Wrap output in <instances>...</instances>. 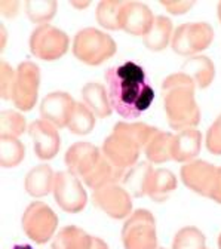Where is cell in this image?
I'll list each match as a JSON object with an SVG mask.
<instances>
[{
	"instance_id": "6da1fadb",
	"label": "cell",
	"mask_w": 221,
	"mask_h": 249,
	"mask_svg": "<svg viewBox=\"0 0 221 249\" xmlns=\"http://www.w3.org/2000/svg\"><path fill=\"white\" fill-rule=\"evenodd\" d=\"M111 108L123 119H138L154 100V90L144 69L132 61L106 71Z\"/></svg>"
},
{
	"instance_id": "7a4b0ae2",
	"label": "cell",
	"mask_w": 221,
	"mask_h": 249,
	"mask_svg": "<svg viewBox=\"0 0 221 249\" xmlns=\"http://www.w3.org/2000/svg\"><path fill=\"white\" fill-rule=\"evenodd\" d=\"M196 83L192 77L178 71L162 83L164 107L169 126L175 131L195 128L201 122V110L195 98Z\"/></svg>"
},
{
	"instance_id": "3957f363",
	"label": "cell",
	"mask_w": 221,
	"mask_h": 249,
	"mask_svg": "<svg viewBox=\"0 0 221 249\" xmlns=\"http://www.w3.org/2000/svg\"><path fill=\"white\" fill-rule=\"evenodd\" d=\"M159 131L147 123L119 122L114 124L113 132L103 144V153L110 163L125 175L137 162L141 148L147 145L150 138Z\"/></svg>"
},
{
	"instance_id": "277c9868",
	"label": "cell",
	"mask_w": 221,
	"mask_h": 249,
	"mask_svg": "<svg viewBox=\"0 0 221 249\" xmlns=\"http://www.w3.org/2000/svg\"><path fill=\"white\" fill-rule=\"evenodd\" d=\"M116 42L107 33L97 28H83L74 36L73 53L88 66H100L116 53Z\"/></svg>"
},
{
	"instance_id": "5b68a950",
	"label": "cell",
	"mask_w": 221,
	"mask_h": 249,
	"mask_svg": "<svg viewBox=\"0 0 221 249\" xmlns=\"http://www.w3.org/2000/svg\"><path fill=\"white\" fill-rule=\"evenodd\" d=\"M214 40V28L208 22H188L180 25L172 35L171 46L175 53L195 56Z\"/></svg>"
},
{
	"instance_id": "8992f818",
	"label": "cell",
	"mask_w": 221,
	"mask_h": 249,
	"mask_svg": "<svg viewBox=\"0 0 221 249\" xmlns=\"http://www.w3.org/2000/svg\"><path fill=\"white\" fill-rule=\"evenodd\" d=\"M70 46V39L62 30L43 24L39 25L30 37V51L36 58L43 61H55L61 58Z\"/></svg>"
},
{
	"instance_id": "52a82bcc",
	"label": "cell",
	"mask_w": 221,
	"mask_h": 249,
	"mask_svg": "<svg viewBox=\"0 0 221 249\" xmlns=\"http://www.w3.org/2000/svg\"><path fill=\"white\" fill-rule=\"evenodd\" d=\"M125 249H157L156 221L147 209H138L126 221L123 231Z\"/></svg>"
},
{
	"instance_id": "ba28073f",
	"label": "cell",
	"mask_w": 221,
	"mask_h": 249,
	"mask_svg": "<svg viewBox=\"0 0 221 249\" xmlns=\"http://www.w3.org/2000/svg\"><path fill=\"white\" fill-rule=\"evenodd\" d=\"M40 85V70L31 61H24L17 69V79L12 101L21 111H28L36 106Z\"/></svg>"
},
{
	"instance_id": "9c48e42d",
	"label": "cell",
	"mask_w": 221,
	"mask_h": 249,
	"mask_svg": "<svg viewBox=\"0 0 221 249\" xmlns=\"http://www.w3.org/2000/svg\"><path fill=\"white\" fill-rule=\"evenodd\" d=\"M58 226L54 211L43 202H33L22 215V229L28 237L37 243L48 242Z\"/></svg>"
},
{
	"instance_id": "30bf717a",
	"label": "cell",
	"mask_w": 221,
	"mask_h": 249,
	"mask_svg": "<svg viewBox=\"0 0 221 249\" xmlns=\"http://www.w3.org/2000/svg\"><path fill=\"white\" fill-rule=\"evenodd\" d=\"M218 177H220V168L205 160H195L190 163H185L181 168L183 182L195 193L209 199H212L214 192L217 189Z\"/></svg>"
},
{
	"instance_id": "8fae6325",
	"label": "cell",
	"mask_w": 221,
	"mask_h": 249,
	"mask_svg": "<svg viewBox=\"0 0 221 249\" xmlns=\"http://www.w3.org/2000/svg\"><path fill=\"white\" fill-rule=\"evenodd\" d=\"M54 195L56 203L67 212H80L86 206V192L79 177L69 172H58L54 181Z\"/></svg>"
},
{
	"instance_id": "7c38bea8",
	"label": "cell",
	"mask_w": 221,
	"mask_h": 249,
	"mask_svg": "<svg viewBox=\"0 0 221 249\" xmlns=\"http://www.w3.org/2000/svg\"><path fill=\"white\" fill-rule=\"evenodd\" d=\"M93 205L113 218H123L131 212V197L117 182H109L93 190Z\"/></svg>"
},
{
	"instance_id": "4fadbf2b",
	"label": "cell",
	"mask_w": 221,
	"mask_h": 249,
	"mask_svg": "<svg viewBox=\"0 0 221 249\" xmlns=\"http://www.w3.org/2000/svg\"><path fill=\"white\" fill-rule=\"evenodd\" d=\"M76 107L74 100L67 92H52L46 95L40 104V114L42 119L52 123L56 128H66L72 113Z\"/></svg>"
},
{
	"instance_id": "5bb4252c",
	"label": "cell",
	"mask_w": 221,
	"mask_h": 249,
	"mask_svg": "<svg viewBox=\"0 0 221 249\" xmlns=\"http://www.w3.org/2000/svg\"><path fill=\"white\" fill-rule=\"evenodd\" d=\"M103 158V151L91 142H76L66 153V165L72 174L79 178H86Z\"/></svg>"
},
{
	"instance_id": "9a60e30c",
	"label": "cell",
	"mask_w": 221,
	"mask_h": 249,
	"mask_svg": "<svg viewBox=\"0 0 221 249\" xmlns=\"http://www.w3.org/2000/svg\"><path fill=\"white\" fill-rule=\"evenodd\" d=\"M28 134L31 140H33L35 153L39 159L48 160V159L55 158V154L59 151V147H61V138L56 131V126L40 119L30 124Z\"/></svg>"
},
{
	"instance_id": "2e32d148",
	"label": "cell",
	"mask_w": 221,
	"mask_h": 249,
	"mask_svg": "<svg viewBox=\"0 0 221 249\" xmlns=\"http://www.w3.org/2000/svg\"><path fill=\"white\" fill-rule=\"evenodd\" d=\"M154 17L150 8L140 2H125L120 9L119 24L120 28L125 30L131 36H146L151 25Z\"/></svg>"
},
{
	"instance_id": "e0dca14e",
	"label": "cell",
	"mask_w": 221,
	"mask_h": 249,
	"mask_svg": "<svg viewBox=\"0 0 221 249\" xmlns=\"http://www.w3.org/2000/svg\"><path fill=\"white\" fill-rule=\"evenodd\" d=\"M202 147V134L196 128L180 131L174 138L172 160L188 162L195 159Z\"/></svg>"
},
{
	"instance_id": "ac0fdd59",
	"label": "cell",
	"mask_w": 221,
	"mask_h": 249,
	"mask_svg": "<svg viewBox=\"0 0 221 249\" xmlns=\"http://www.w3.org/2000/svg\"><path fill=\"white\" fill-rule=\"evenodd\" d=\"M181 73L192 77L196 86H199L201 89H205L212 83L215 77V66L208 56L195 55L184 62L181 67Z\"/></svg>"
},
{
	"instance_id": "d6986e66",
	"label": "cell",
	"mask_w": 221,
	"mask_h": 249,
	"mask_svg": "<svg viewBox=\"0 0 221 249\" xmlns=\"http://www.w3.org/2000/svg\"><path fill=\"white\" fill-rule=\"evenodd\" d=\"M82 100L83 104L98 117H107L113 111L107 89L98 82H89L82 88Z\"/></svg>"
},
{
	"instance_id": "ffe728a7",
	"label": "cell",
	"mask_w": 221,
	"mask_h": 249,
	"mask_svg": "<svg viewBox=\"0 0 221 249\" xmlns=\"http://www.w3.org/2000/svg\"><path fill=\"white\" fill-rule=\"evenodd\" d=\"M175 189H177V178L171 171L153 169L147 187V195L150 196L151 200L162 203L172 195Z\"/></svg>"
},
{
	"instance_id": "44dd1931",
	"label": "cell",
	"mask_w": 221,
	"mask_h": 249,
	"mask_svg": "<svg viewBox=\"0 0 221 249\" xmlns=\"http://www.w3.org/2000/svg\"><path fill=\"white\" fill-rule=\"evenodd\" d=\"M172 21L164 15L154 17L153 25L148 33L143 37L144 45L148 51H164L172 40Z\"/></svg>"
},
{
	"instance_id": "7402d4cb",
	"label": "cell",
	"mask_w": 221,
	"mask_h": 249,
	"mask_svg": "<svg viewBox=\"0 0 221 249\" xmlns=\"http://www.w3.org/2000/svg\"><path fill=\"white\" fill-rule=\"evenodd\" d=\"M55 175L48 165H39L31 169L25 177V190L28 195L35 197L46 196L51 190H54Z\"/></svg>"
},
{
	"instance_id": "603a6c76",
	"label": "cell",
	"mask_w": 221,
	"mask_h": 249,
	"mask_svg": "<svg viewBox=\"0 0 221 249\" xmlns=\"http://www.w3.org/2000/svg\"><path fill=\"white\" fill-rule=\"evenodd\" d=\"M174 138L175 135L171 132L157 131L144 147V153L147 156V159L153 163H164V162L171 160Z\"/></svg>"
},
{
	"instance_id": "cb8c5ba5",
	"label": "cell",
	"mask_w": 221,
	"mask_h": 249,
	"mask_svg": "<svg viewBox=\"0 0 221 249\" xmlns=\"http://www.w3.org/2000/svg\"><path fill=\"white\" fill-rule=\"evenodd\" d=\"M93 237L79 227L69 226L62 229L52 242V249H91Z\"/></svg>"
},
{
	"instance_id": "d4e9b609",
	"label": "cell",
	"mask_w": 221,
	"mask_h": 249,
	"mask_svg": "<svg viewBox=\"0 0 221 249\" xmlns=\"http://www.w3.org/2000/svg\"><path fill=\"white\" fill-rule=\"evenodd\" d=\"M151 172H153L151 166L143 162L126 171L122 181L131 190L134 196L140 197V196L147 195V187H148V179H150Z\"/></svg>"
},
{
	"instance_id": "484cf974",
	"label": "cell",
	"mask_w": 221,
	"mask_h": 249,
	"mask_svg": "<svg viewBox=\"0 0 221 249\" xmlns=\"http://www.w3.org/2000/svg\"><path fill=\"white\" fill-rule=\"evenodd\" d=\"M25 156V148L18 138L0 137V165L3 168H15Z\"/></svg>"
},
{
	"instance_id": "4316f807",
	"label": "cell",
	"mask_w": 221,
	"mask_h": 249,
	"mask_svg": "<svg viewBox=\"0 0 221 249\" xmlns=\"http://www.w3.org/2000/svg\"><path fill=\"white\" fill-rule=\"evenodd\" d=\"M95 126V114H93L83 103H76L67 128L76 135H86Z\"/></svg>"
},
{
	"instance_id": "83f0119b",
	"label": "cell",
	"mask_w": 221,
	"mask_h": 249,
	"mask_svg": "<svg viewBox=\"0 0 221 249\" xmlns=\"http://www.w3.org/2000/svg\"><path fill=\"white\" fill-rule=\"evenodd\" d=\"M56 6L55 0H27L25 12L33 22L43 25L55 17Z\"/></svg>"
},
{
	"instance_id": "f1b7e54d",
	"label": "cell",
	"mask_w": 221,
	"mask_h": 249,
	"mask_svg": "<svg viewBox=\"0 0 221 249\" xmlns=\"http://www.w3.org/2000/svg\"><path fill=\"white\" fill-rule=\"evenodd\" d=\"M123 0H103L97 8V21L101 27L109 30H119L120 9L123 6Z\"/></svg>"
},
{
	"instance_id": "f546056e",
	"label": "cell",
	"mask_w": 221,
	"mask_h": 249,
	"mask_svg": "<svg viewBox=\"0 0 221 249\" xmlns=\"http://www.w3.org/2000/svg\"><path fill=\"white\" fill-rule=\"evenodd\" d=\"M25 131V117L14 110L0 113V137L18 138Z\"/></svg>"
},
{
	"instance_id": "4dcf8cb0",
	"label": "cell",
	"mask_w": 221,
	"mask_h": 249,
	"mask_svg": "<svg viewBox=\"0 0 221 249\" xmlns=\"http://www.w3.org/2000/svg\"><path fill=\"white\" fill-rule=\"evenodd\" d=\"M205 234L196 227L181 229L174 239V249H203Z\"/></svg>"
},
{
	"instance_id": "1f68e13d",
	"label": "cell",
	"mask_w": 221,
	"mask_h": 249,
	"mask_svg": "<svg viewBox=\"0 0 221 249\" xmlns=\"http://www.w3.org/2000/svg\"><path fill=\"white\" fill-rule=\"evenodd\" d=\"M17 71L6 61H0V95L3 100H12Z\"/></svg>"
},
{
	"instance_id": "d6a6232c",
	"label": "cell",
	"mask_w": 221,
	"mask_h": 249,
	"mask_svg": "<svg viewBox=\"0 0 221 249\" xmlns=\"http://www.w3.org/2000/svg\"><path fill=\"white\" fill-rule=\"evenodd\" d=\"M206 148L217 156L221 154V114L215 119L206 132Z\"/></svg>"
},
{
	"instance_id": "836d02e7",
	"label": "cell",
	"mask_w": 221,
	"mask_h": 249,
	"mask_svg": "<svg viewBox=\"0 0 221 249\" xmlns=\"http://www.w3.org/2000/svg\"><path fill=\"white\" fill-rule=\"evenodd\" d=\"M161 5L172 15H183L195 6V2L192 0H178V2L177 0H162Z\"/></svg>"
},
{
	"instance_id": "e575fe53",
	"label": "cell",
	"mask_w": 221,
	"mask_h": 249,
	"mask_svg": "<svg viewBox=\"0 0 221 249\" xmlns=\"http://www.w3.org/2000/svg\"><path fill=\"white\" fill-rule=\"evenodd\" d=\"M19 2L17 0H0V12L6 18H12L18 14Z\"/></svg>"
},
{
	"instance_id": "d590c367",
	"label": "cell",
	"mask_w": 221,
	"mask_h": 249,
	"mask_svg": "<svg viewBox=\"0 0 221 249\" xmlns=\"http://www.w3.org/2000/svg\"><path fill=\"white\" fill-rule=\"evenodd\" d=\"M212 200L217 203H221V168H220V177H218V182H217V189L214 192Z\"/></svg>"
},
{
	"instance_id": "8d00e7d4",
	"label": "cell",
	"mask_w": 221,
	"mask_h": 249,
	"mask_svg": "<svg viewBox=\"0 0 221 249\" xmlns=\"http://www.w3.org/2000/svg\"><path fill=\"white\" fill-rule=\"evenodd\" d=\"M91 249H109V246H107V245H106V243H104L101 239H98V237H93Z\"/></svg>"
},
{
	"instance_id": "74e56055",
	"label": "cell",
	"mask_w": 221,
	"mask_h": 249,
	"mask_svg": "<svg viewBox=\"0 0 221 249\" xmlns=\"http://www.w3.org/2000/svg\"><path fill=\"white\" fill-rule=\"evenodd\" d=\"M70 5H72V6H74V8H79V9H82V8H86V6H89V5H91V2H70Z\"/></svg>"
},
{
	"instance_id": "f35d334b",
	"label": "cell",
	"mask_w": 221,
	"mask_h": 249,
	"mask_svg": "<svg viewBox=\"0 0 221 249\" xmlns=\"http://www.w3.org/2000/svg\"><path fill=\"white\" fill-rule=\"evenodd\" d=\"M12 249H33L30 245H15Z\"/></svg>"
},
{
	"instance_id": "ab89813d",
	"label": "cell",
	"mask_w": 221,
	"mask_h": 249,
	"mask_svg": "<svg viewBox=\"0 0 221 249\" xmlns=\"http://www.w3.org/2000/svg\"><path fill=\"white\" fill-rule=\"evenodd\" d=\"M217 11H218V19H220V22H221V2L218 3V9H217Z\"/></svg>"
},
{
	"instance_id": "60d3db41",
	"label": "cell",
	"mask_w": 221,
	"mask_h": 249,
	"mask_svg": "<svg viewBox=\"0 0 221 249\" xmlns=\"http://www.w3.org/2000/svg\"><path fill=\"white\" fill-rule=\"evenodd\" d=\"M218 246H220V249H221V234H220V239H218Z\"/></svg>"
},
{
	"instance_id": "b9f144b4",
	"label": "cell",
	"mask_w": 221,
	"mask_h": 249,
	"mask_svg": "<svg viewBox=\"0 0 221 249\" xmlns=\"http://www.w3.org/2000/svg\"><path fill=\"white\" fill-rule=\"evenodd\" d=\"M157 249H164V248H157Z\"/></svg>"
},
{
	"instance_id": "7bdbcfd3",
	"label": "cell",
	"mask_w": 221,
	"mask_h": 249,
	"mask_svg": "<svg viewBox=\"0 0 221 249\" xmlns=\"http://www.w3.org/2000/svg\"><path fill=\"white\" fill-rule=\"evenodd\" d=\"M203 249H206V248H203Z\"/></svg>"
}]
</instances>
